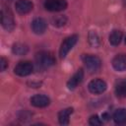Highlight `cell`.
<instances>
[{
	"label": "cell",
	"mask_w": 126,
	"mask_h": 126,
	"mask_svg": "<svg viewBox=\"0 0 126 126\" xmlns=\"http://www.w3.org/2000/svg\"><path fill=\"white\" fill-rule=\"evenodd\" d=\"M125 82H126V81H125Z\"/></svg>",
	"instance_id": "obj_24"
},
{
	"label": "cell",
	"mask_w": 126,
	"mask_h": 126,
	"mask_svg": "<svg viewBox=\"0 0 126 126\" xmlns=\"http://www.w3.org/2000/svg\"><path fill=\"white\" fill-rule=\"evenodd\" d=\"M89 42L94 47H98L100 45V39H99V36L96 32L91 31L89 32Z\"/></svg>",
	"instance_id": "obj_17"
},
{
	"label": "cell",
	"mask_w": 126,
	"mask_h": 126,
	"mask_svg": "<svg viewBox=\"0 0 126 126\" xmlns=\"http://www.w3.org/2000/svg\"><path fill=\"white\" fill-rule=\"evenodd\" d=\"M112 66L118 72L125 71L126 70V54L116 55L112 59Z\"/></svg>",
	"instance_id": "obj_11"
},
{
	"label": "cell",
	"mask_w": 126,
	"mask_h": 126,
	"mask_svg": "<svg viewBox=\"0 0 126 126\" xmlns=\"http://www.w3.org/2000/svg\"><path fill=\"white\" fill-rule=\"evenodd\" d=\"M1 24H2V27L8 32L13 31L15 28L13 13L8 7H5V6L1 10Z\"/></svg>",
	"instance_id": "obj_2"
},
{
	"label": "cell",
	"mask_w": 126,
	"mask_h": 126,
	"mask_svg": "<svg viewBox=\"0 0 126 126\" xmlns=\"http://www.w3.org/2000/svg\"><path fill=\"white\" fill-rule=\"evenodd\" d=\"M125 42H126V39H125Z\"/></svg>",
	"instance_id": "obj_23"
},
{
	"label": "cell",
	"mask_w": 126,
	"mask_h": 126,
	"mask_svg": "<svg viewBox=\"0 0 126 126\" xmlns=\"http://www.w3.org/2000/svg\"><path fill=\"white\" fill-rule=\"evenodd\" d=\"M35 61H36V64L38 67L45 69V68H48V67L54 65L56 62V59L51 52L41 51L35 55Z\"/></svg>",
	"instance_id": "obj_1"
},
{
	"label": "cell",
	"mask_w": 126,
	"mask_h": 126,
	"mask_svg": "<svg viewBox=\"0 0 126 126\" xmlns=\"http://www.w3.org/2000/svg\"><path fill=\"white\" fill-rule=\"evenodd\" d=\"M88 88H89V91L91 93H93L94 94H102L106 90L107 85L101 79H94L89 83Z\"/></svg>",
	"instance_id": "obj_7"
},
{
	"label": "cell",
	"mask_w": 126,
	"mask_h": 126,
	"mask_svg": "<svg viewBox=\"0 0 126 126\" xmlns=\"http://www.w3.org/2000/svg\"><path fill=\"white\" fill-rule=\"evenodd\" d=\"M83 62L86 66V68L90 71V72H96L101 65V61L100 59L95 56V55H84L82 57Z\"/></svg>",
	"instance_id": "obj_4"
},
{
	"label": "cell",
	"mask_w": 126,
	"mask_h": 126,
	"mask_svg": "<svg viewBox=\"0 0 126 126\" xmlns=\"http://www.w3.org/2000/svg\"><path fill=\"white\" fill-rule=\"evenodd\" d=\"M84 79V71L82 69H79L71 78L70 80L67 82V87L69 90H74L76 89L80 84L81 82L83 81Z\"/></svg>",
	"instance_id": "obj_9"
},
{
	"label": "cell",
	"mask_w": 126,
	"mask_h": 126,
	"mask_svg": "<svg viewBox=\"0 0 126 126\" xmlns=\"http://www.w3.org/2000/svg\"><path fill=\"white\" fill-rule=\"evenodd\" d=\"M121 39H122V32H121L120 31L115 30V31H113V32L109 34V42H110V44L113 45V46L118 45V44L120 43Z\"/></svg>",
	"instance_id": "obj_16"
},
{
	"label": "cell",
	"mask_w": 126,
	"mask_h": 126,
	"mask_svg": "<svg viewBox=\"0 0 126 126\" xmlns=\"http://www.w3.org/2000/svg\"><path fill=\"white\" fill-rule=\"evenodd\" d=\"M102 118H103L104 120H107V119L109 118V115H108L107 113H103V114H102Z\"/></svg>",
	"instance_id": "obj_22"
},
{
	"label": "cell",
	"mask_w": 126,
	"mask_h": 126,
	"mask_svg": "<svg viewBox=\"0 0 126 126\" xmlns=\"http://www.w3.org/2000/svg\"><path fill=\"white\" fill-rule=\"evenodd\" d=\"M67 18L65 16H58L55 19H53V25L56 27H62L66 24Z\"/></svg>",
	"instance_id": "obj_19"
},
{
	"label": "cell",
	"mask_w": 126,
	"mask_h": 126,
	"mask_svg": "<svg viewBox=\"0 0 126 126\" xmlns=\"http://www.w3.org/2000/svg\"><path fill=\"white\" fill-rule=\"evenodd\" d=\"M44 8L50 12H60L67 8L66 0H45Z\"/></svg>",
	"instance_id": "obj_6"
},
{
	"label": "cell",
	"mask_w": 126,
	"mask_h": 126,
	"mask_svg": "<svg viewBox=\"0 0 126 126\" xmlns=\"http://www.w3.org/2000/svg\"><path fill=\"white\" fill-rule=\"evenodd\" d=\"M89 123L93 126H98V125H101L102 121L100 120V118L97 115H93V116H91V118L89 120Z\"/></svg>",
	"instance_id": "obj_20"
},
{
	"label": "cell",
	"mask_w": 126,
	"mask_h": 126,
	"mask_svg": "<svg viewBox=\"0 0 126 126\" xmlns=\"http://www.w3.org/2000/svg\"><path fill=\"white\" fill-rule=\"evenodd\" d=\"M113 120L117 124H124L126 123V109L119 108L113 114Z\"/></svg>",
	"instance_id": "obj_14"
},
{
	"label": "cell",
	"mask_w": 126,
	"mask_h": 126,
	"mask_svg": "<svg viewBox=\"0 0 126 126\" xmlns=\"http://www.w3.org/2000/svg\"><path fill=\"white\" fill-rule=\"evenodd\" d=\"M8 67V60L4 57H1L0 59V70L3 72L6 70V68Z\"/></svg>",
	"instance_id": "obj_21"
},
{
	"label": "cell",
	"mask_w": 126,
	"mask_h": 126,
	"mask_svg": "<svg viewBox=\"0 0 126 126\" xmlns=\"http://www.w3.org/2000/svg\"><path fill=\"white\" fill-rule=\"evenodd\" d=\"M49 97L44 94H34L31 97V103L35 107H45L49 104Z\"/></svg>",
	"instance_id": "obj_10"
},
{
	"label": "cell",
	"mask_w": 126,
	"mask_h": 126,
	"mask_svg": "<svg viewBox=\"0 0 126 126\" xmlns=\"http://www.w3.org/2000/svg\"><path fill=\"white\" fill-rule=\"evenodd\" d=\"M73 113V108L72 107H68L65 109H62L59 113H58V120L59 123L61 125H68L69 124V118L70 115Z\"/></svg>",
	"instance_id": "obj_13"
},
{
	"label": "cell",
	"mask_w": 126,
	"mask_h": 126,
	"mask_svg": "<svg viewBox=\"0 0 126 126\" xmlns=\"http://www.w3.org/2000/svg\"><path fill=\"white\" fill-rule=\"evenodd\" d=\"M29 48L26 44L24 43H20V42H17L15 44H13V47H12V51L14 54L16 55H19V56H22V55H25L27 54Z\"/></svg>",
	"instance_id": "obj_15"
},
{
	"label": "cell",
	"mask_w": 126,
	"mask_h": 126,
	"mask_svg": "<svg viewBox=\"0 0 126 126\" xmlns=\"http://www.w3.org/2000/svg\"><path fill=\"white\" fill-rule=\"evenodd\" d=\"M47 24L42 18H35L32 22V29L36 34H41L46 31Z\"/></svg>",
	"instance_id": "obj_12"
},
{
	"label": "cell",
	"mask_w": 126,
	"mask_h": 126,
	"mask_svg": "<svg viewBox=\"0 0 126 126\" xmlns=\"http://www.w3.org/2000/svg\"><path fill=\"white\" fill-rule=\"evenodd\" d=\"M32 70H33V65L31 61H21L14 68L15 74L20 77H25L30 75L32 72Z\"/></svg>",
	"instance_id": "obj_5"
},
{
	"label": "cell",
	"mask_w": 126,
	"mask_h": 126,
	"mask_svg": "<svg viewBox=\"0 0 126 126\" xmlns=\"http://www.w3.org/2000/svg\"><path fill=\"white\" fill-rule=\"evenodd\" d=\"M78 38L79 37H78L77 34H73V35H70V36L66 37L63 40V42L61 43V46H60V50H59V55H60L61 58H65L67 56V54L69 53V51L77 43Z\"/></svg>",
	"instance_id": "obj_3"
},
{
	"label": "cell",
	"mask_w": 126,
	"mask_h": 126,
	"mask_svg": "<svg viewBox=\"0 0 126 126\" xmlns=\"http://www.w3.org/2000/svg\"><path fill=\"white\" fill-rule=\"evenodd\" d=\"M15 8L19 14L25 15V14L30 13L32 10L33 4L30 0H18L15 3Z\"/></svg>",
	"instance_id": "obj_8"
},
{
	"label": "cell",
	"mask_w": 126,
	"mask_h": 126,
	"mask_svg": "<svg viewBox=\"0 0 126 126\" xmlns=\"http://www.w3.org/2000/svg\"><path fill=\"white\" fill-rule=\"evenodd\" d=\"M115 93L117 96L119 97H125L126 96V82H120L116 85Z\"/></svg>",
	"instance_id": "obj_18"
}]
</instances>
